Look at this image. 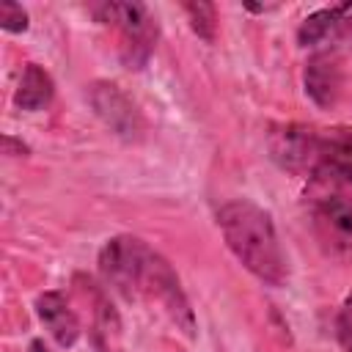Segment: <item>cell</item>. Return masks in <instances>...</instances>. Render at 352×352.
Listing matches in <instances>:
<instances>
[{"mask_svg":"<svg viewBox=\"0 0 352 352\" xmlns=\"http://www.w3.org/2000/svg\"><path fill=\"white\" fill-rule=\"evenodd\" d=\"M308 179L352 187V126L316 129Z\"/></svg>","mask_w":352,"mask_h":352,"instance_id":"obj_5","label":"cell"},{"mask_svg":"<svg viewBox=\"0 0 352 352\" xmlns=\"http://www.w3.org/2000/svg\"><path fill=\"white\" fill-rule=\"evenodd\" d=\"M30 352H47L44 341H41V338H33V341H30Z\"/></svg>","mask_w":352,"mask_h":352,"instance_id":"obj_17","label":"cell"},{"mask_svg":"<svg viewBox=\"0 0 352 352\" xmlns=\"http://www.w3.org/2000/svg\"><path fill=\"white\" fill-rule=\"evenodd\" d=\"M91 14L96 22L102 25H113L121 30V47H118V58L129 72H140L146 69L157 38H160V28L157 19L148 14V8L143 3H96L91 6Z\"/></svg>","mask_w":352,"mask_h":352,"instance_id":"obj_3","label":"cell"},{"mask_svg":"<svg viewBox=\"0 0 352 352\" xmlns=\"http://www.w3.org/2000/svg\"><path fill=\"white\" fill-rule=\"evenodd\" d=\"M3 154H8V157H28L30 154V146L22 143L14 135H3Z\"/></svg>","mask_w":352,"mask_h":352,"instance_id":"obj_16","label":"cell"},{"mask_svg":"<svg viewBox=\"0 0 352 352\" xmlns=\"http://www.w3.org/2000/svg\"><path fill=\"white\" fill-rule=\"evenodd\" d=\"M314 143H316V126L280 124V126H272L270 132V157L289 173L311 176Z\"/></svg>","mask_w":352,"mask_h":352,"instance_id":"obj_7","label":"cell"},{"mask_svg":"<svg viewBox=\"0 0 352 352\" xmlns=\"http://www.w3.org/2000/svg\"><path fill=\"white\" fill-rule=\"evenodd\" d=\"M36 314L41 319V324L50 330V336L55 338L58 346L69 349L77 344L80 338V319L77 314L69 308L66 294L63 292H44L36 297Z\"/></svg>","mask_w":352,"mask_h":352,"instance_id":"obj_9","label":"cell"},{"mask_svg":"<svg viewBox=\"0 0 352 352\" xmlns=\"http://www.w3.org/2000/svg\"><path fill=\"white\" fill-rule=\"evenodd\" d=\"M28 25H30L28 11L19 3H11V0L0 3V28L3 30H8V33H25Z\"/></svg>","mask_w":352,"mask_h":352,"instance_id":"obj_14","label":"cell"},{"mask_svg":"<svg viewBox=\"0 0 352 352\" xmlns=\"http://www.w3.org/2000/svg\"><path fill=\"white\" fill-rule=\"evenodd\" d=\"M311 217L324 248L341 256H352V198L341 192L319 195L311 204Z\"/></svg>","mask_w":352,"mask_h":352,"instance_id":"obj_6","label":"cell"},{"mask_svg":"<svg viewBox=\"0 0 352 352\" xmlns=\"http://www.w3.org/2000/svg\"><path fill=\"white\" fill-rule=\"evenodd\" d=\"M55 96V82L50 77L47 69H41L38 63H25V72H22V80L14 91V104L19 110H28V113H36V110H44Z\"/></svg>","mask_w":352,"mask_h":352,"instance_id":"obj_11","label":"cell"},{"mask_svg":"<svg viewBox=\"0 0 352 352\" xmlns=\"http://www.w3.org/2000/svg\"><path fill=\"white\" fill-rule=\"evenodd\" d=\"M77 280L82 283L80 292L94 305V344H96V352H118V346H116V341L121 336V316H118V311L113 308L107 294L91 278L77 275Z\"/></svg>","mask_w":352,"mask_h":352,"instance_id":"obj_10","label":"cell"},{"mask_svg":"<svg viewBox=\"0 0 352 352\" xmlns=\"http://www.w3.org/2000/svg\"><path fill=\"white\" fill-rule=\"evenodd\" d=\"M217 226L236 261L267 286L289 280L286 256L280 250L272 214L248 198H234L217 209Z\"/></svg>","mask_w":352,"mask_h":352,"instance_id":"obj_2","label":"cell"},{"mask_svg":"<svg viewBox=\"0 0 352 352\" xmlns=\"http://www.w3.org/2000/svg\"><path fill=\"white\" fill-rule=\"evenodd\" d=\"M305 94L311 96V102L322 110H330L344 88V66L336 50H322L314 52L305 63Z\"/></svg>","mask_w":352,"mask_h":352,"instance_id":"obj_8","label":"cell"},{"mask_svg":"<svg viewBox=\"0 0 352 352\" xmlns=\"http://www.w3.org/2000/svg\"><path fill=\"white\" fill-rule=\"evenodd\" d=\"M99 275L107 286H113L121 297L132 300H151L157 302L176 330H182L187 338H195V314L190 308V300L182 289V280L176 270L162 258L154 248H148L140 236L118 234L107 239L96 256Z\"/></svg>","mask_w":352,"mask_h":352,"instance_id":"obj_1","label":"cell"},{"mask_svg":"<svg viewBox=\"0 0 352 352\" xmlns=\"http://www.w3.org/2000/svg\"><path fill=\"white\" fill-rule=\"evenodd\" d=\"M182 11L187 14V22L192 28V33L206 41L214 44V33H217V8L212 3L204 0H192V3H182Z\"/></svg>","mask_w":352,"mask_h":352,"instance_id":"obj_13","label":"cell"},{"mask_svg":"<svg viewBox=\"0 0 352 352\" xmlns=\"http://www.w3.org/2000/svg\"><path fill=\"white\" fill-rule=\"evenodd\" d=\"M338 19H341V3L308 14V16L300 22V28H297V44H300V47H316V44L330 41L333 33H336Z\"/></svg>","mask_w":352,"mask_h":352,"instance_id":"obj_12","label":"cell"},{"mask_svg":"<svg viewBox=\"0 0 352 352\" xmlns=\"http://www.w3.org/2000/svg\"><path fill=\"white\" fill-rule=\"evenodd\" d=\"M336 336L346 352H352V294L344 300L338 316H336Z\"/></svg>","mask_w":352,"mask_h":352,"instance_id":"obj_15","label":"cell"},{"mask_svg":"<svg viewBox=\"0 0 352 352\" xmlns=\"http://www.w3.org/2000/svg\"><path fill=\"white\" fill-rule=\"evenodd\" d=\"M88 102L94 107V113L102 118V124L116 132L121 140H140L146 132V121L138 110V104L116 85L107 80L91 82L88 85Z\"/></svg>","mask_w":352,"mask_h":352,"instance_id":"obj_4","label":"cell"}]
</instances>
